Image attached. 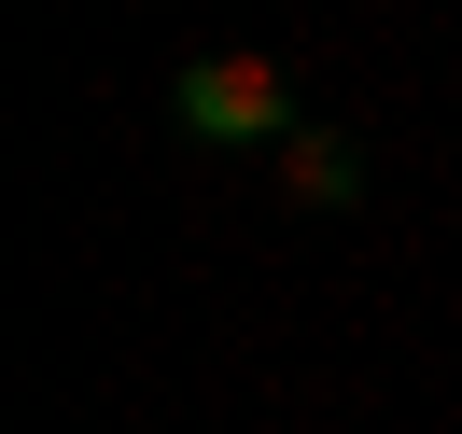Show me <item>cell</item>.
Listing matches in <instances>:
<instances>
[{"label": "cell", "mask_w": 462, "mask_h": 434, "mask_svg": "<svg viewBox=\"0 0 462 434\" xmlns=\"http://www.w3.org/2000/svg\"><path fill=\"white\" fill-rule=\"evenodd\" d=\"M169 126L210 141V154H281L294 126H309V85H294L266 42H210V57L169 70Z\"/></svg>", "instance_id": "1"}, {"label": "cell", "mask_w": 462, "mask_h": 434, "mask_svg": "<svg viewBox=\"0 0 462 434\" xmlns=\"http://www.w3.org/2000/svg\"><path fill=\"white\" fill-rule=\"evenodd\" d=\"M266 169H281V197H294V210H350V197H365V154H350V141H337L322 113L294 126V141L266 154Z\"/></svg>", "instance_id": "2"}]
</instances>
